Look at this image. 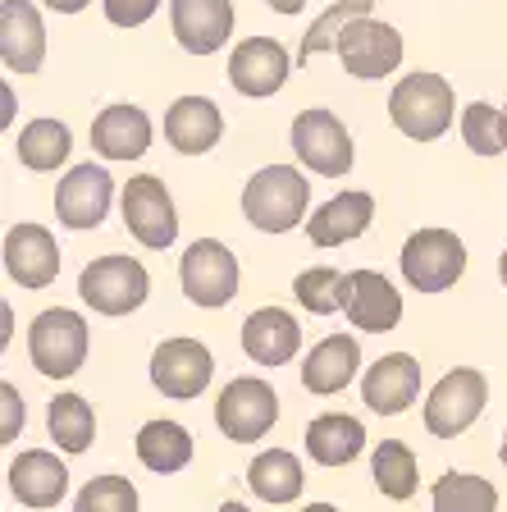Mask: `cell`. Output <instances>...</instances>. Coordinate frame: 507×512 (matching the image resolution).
<instances>
[{
  "label": "cell",
  "instance_id": "obj_19",
  "mask_svg": "<svg viewBox=\"0 0 507 512\" xmlns=\"http://www.w3.org/2000/svg\"><path fill=\"white\" fill-rule=\"evenodd\" d=\"M169 23L188 55H215L233 37V0H169Z\"/></svg>",
  "mask_w": 507,
  "mask_h": 512
},
{
  "label": "cell",
  "instance_id": "obj_6",
  "mask_svg": "<svg viewBox=\"0 0 507 512\" xmlns=\"http://www.w3.org/2000/svg\"><path fill=\"white\" fill-rule=\"evenodd\" d=\"M179 279L188 302H197L206 311H220L233 302V293L243 284V270H238V256L220 238H197L179 261Z\"/></svg>",
  "mask_w": 507,
  "mask_h": 512
},
{
  "label": "cell",
  "instance_id": "obj_7",
  "mask_svg": "<svg viewBox=\"0 0 507 512\" xmlns=\"http://www.w3.org/2000/svg\"><path fill=\"white\" fill-rule=\"evenodd\" d=\"M485 403H489L485 375L471 371V366H457V371H448L444 380L430 389V398H425V430H430L434 439H457L462 430H471L480 421Z\"/></svg>",
  "mask_w": 507,
  "mask_h": 512
},
{
  "label": "cell",
  "instance_id": "obj_39",
  "mask_svg": "<svg viewBox=\"0 0 507 512\" xmlns=\"http://www.w3.org/2000/svg\"><path fill=\"white\" fill-rule=\"evenodd\" d=\"M46 10H55V14H78V10H87L92 0H42Z\"/></svg>",
  "mask_w": 507,
  "mask_h": 512
},
{
  "label": "cell",
  "instance_id": "obj_25",
  "mask_svg": "<svg viewBox=\"0 0 507 512\" xmlns=\"http://www.w3.org/2000/svg\"><path fill=\"white\" fill-rule=\"evenodd\" d=\"M151 147V119L142 106H110L92 119V151L106 160H138Z\"/></svg>",
  "mask_w": 507,
  "mask_h": 512
},
{
  "label": "cell",
  "instance_id": "obj_9",
  "mask_svg": "<svg viewBox=\"0 0 507 512\" xmlns=\"http://www.w3.org/2000/svg\"><path fill=\"white\" fill-rule=\"evenodd\" d=\"M293 151L320 179H343L352 170V133L343 128V119L334 110H302L293 119Z\"/></svg>",
  "mask_w": 507,
  "mask_h": 512
},
{
  "label": "cell",
  "instance_id": "obj_31",
  "mask_svg": "<svg viewBox=\"0 0 507 512\" xmlns=\"http://www.w3.org/2000/svg\"><path fill=\"white\" fill-rule=\"evenodd\" d=\"M46 430H51L55 448H64V453H87L96 439L92 403L78 394H55L51 407H46Z\"/></svg>",
  "mask_w": 507,
  "mask_h": 512
},
{
  "label": "cell",
  "instance_id": "obj_28",
  "mask_svg": "<svg viewBox=\"0 0 507 512\" xmlns=\"http://www.w3.org/2000/svg\"><path fill=\"white\" fill-rule=\"evenodd\" d=\"M69 151H74V133H69L64 119H32V124H23L19 142H14L19 165L37 174L60 170L64 160H69Z\"/></svg>",
  "mask_w": 507,
  "mask_h": 512
},
{
  "label": "cell",
  "instance_id": "obj_13",
  "mask_svg": "<svg viewBox=\"0 0 507 512\" xmlns=\"http://www.w3.org/2000/svg\"><path fill=\"white\" fill-rule=\"evenodd\" d=\"M110 202H115V179L92 160L74 165L55 188V215H60L64 229H96L110 215Z\"/></svg>",
  "mask_w": 507,
  "mask_h": 512
},
{
  "label": "cell",
  "instance_id": "obj_15",
  "mask_svg": "<svg viewBox=\"0 0 507 512\" xmlns=\"http://www.w3.org/2000/svg\"><path fill=\"white\" fill-rule=\"evenodd\" d=\"M421 394V362L412 352H384L375 366L361 375V398L370 412L380 416H402Z\"/></svg>",
  "mask_w": 507,
  "mask_h": 512
},
{
  "label": "cell",
  "instance_id": "obj_18",
  "mask_svg": "<svg viewBox=\"0 0 507 512\" xmlns=\"http://www.w3.org/2000/svg\"><path fill=\"white\" fill-rule=\"evenodd\" d=\"M0 60L10 74H37L46 60V28L32 0H0Z\"/></svg>",
  "mask_w": 507,
  "mask_h": 512
},
{
  "label": "cell",
  "instance_id": "obj_20",
  "mask_svg": "<svg viewBox=\"0 0 507 512\" xmlns=\"http://www.w3.org/2000/svg\"><path fill=\"white\" fill-rule=\"evenodd\" d=\"M5 485H10V494L23 503V508H55V503L69 494V471H64V462L55 458L51 448H23L19 458L10 462V471H5Z\"/></svg>",
  "mask_w": 507,
  "mask_h": 512
},
{
  "label": "cell",
  "instance_id": "obj_11",
  "mask_svg": "<svg viewBox=\"0 0 507 512\" xmlns=\"http://www.w3.org/2000/svg\"><path fill=\"white\" fill-rule=\"evenodd\" d=\"M215 375V357L206 343L197 339H165L151 352V384H156L165 398H201V389L211 384Z\"/></svg>",
  "mask_w": 507,
  "mask_h": 512
},
{
  "label": "cell",
  "instance_id": "obj_24",
  "mask_svg": "<svg viewBox=\"0 0 507 512\" xmlns=\"http://www.w3.org/2000/svg\"><path fill=\"white\" fill-rule=\"evenodd\" d=\"M375 220V197L370 192H338L325 206H316L307 220V234L316 247H343L361 238Z\"/></svg>",
  "mask_w": 507,
  "mask_h": 512
},
{
  "label": "cell",
  "instance_id": "obj_38",
  "mask_svg": "<svg viewBox=\"0 0 507 512\" xmlns=\"http://www.w3.org/2000/svg\"><path fill=\"white\" fill-rule=\"evenodd\" d=\"M0 403H5V421H0V444H14L23 430V398L14 384H0Z\"/></svg>",
  "mask_w": 507,
  "mask_h": 512
},
{
  "label": "cell",
  "instance_id": "obj_43",
  "mask_svg": "<svg viewBox=\"0 0 507 512\" xmlns=\"http://www.w3.org/2000/svg\"><path fill=\"white\" fill-rule=\"evenodd\" d=\"M220 512H247V508H243V503H224Z\"/></svg>",
  "mask_w": 507,
  "mask_h": 512
},
{
  "label": "cell",
  "instance_id": "obj_8",
  "mask_svg": "<svg viewBox=\"0 0 507 512\" xmlns=\"http://www.w3.org/2000/svg\"><path fill=\"white\" fill-rule=\"evenodd\" d=\"M279 421V394L256 375H238L224 384L220 403H215V426L233 444H256L270 435V426Z\"/></svg>",
  "mask_w": 507,
  "mask_h": 512
},
{
  "label": "cell",
  "instance_id": "obj_1",
  "mask_svg": "<svg viewBox=\"0 0 507 512\" xmlns=\"http://www.w3.org/2000/svg\"><path fill=\"white\" fill-rule=\"evenodd\" d=\"M311 183L297 165H265L243 188V215L261 234H288L307 220Z\"/></svg>",
  "mask_w": 507,
  "mask_h": 512
},
{
  "label": "cell",
  "instance_id": "obj_5",
  "mask_svg": "<svg viewBox=\"0 0 507 512\" xmlns=\"http://www.w3.org/2000/svg\"><path fill=\"white\" fill-rule=\"evenodd\" d=\"M398 261H402V279H407L416 293H444L466 270V243L453 229H416V234L402 243Z\"/></svg>",
  "mask_w": 507,
  "mask_h": 512
},
{
  "label": "cell",
  "instance_id": "obj_40",
  "mask_svg": "<svg viewBox=\"0 0 507 512\" xmlns=\"http://www.w3.org/2000/svg\"><path fill=\"white\" fill-rule=\"evenodd\" d=\"M265 5H270V10H279V14H302V5H307V0H265Z\"/></svg>",
  "mask_w": 507,
  "mask_h": 512
},
{
  "label": "cell",
  "instance_id": "obj_37",
  "mask_svg": "<svg viewBox=\"0 0 507 512\" xmlns=\"http://www.w3.org/2000/svg\"><path fill=\"white\" fill-rule=\"evenodd\" d=\"M101 5H106V19L115 28H142L160 10V0H101Z\"/></svg>",
  "mask_w": 507,
  "mask_h": 512
},
{
  "label": "cell",
  "instance_id": "obj_17",
  "mask_svg": "<svg viewBox=\"0 0 507 512\" xmlns=\"http://www.w3.org/2000/svg\"><path fill=\"white\" fill-rule=\"evenodd\" d=\"M5 275L19 288H51L60 275V247L42 224H14L5 234Z\"/></svg>",
  "mask_w": 507,
  "mask_h": 512
},
{
  "label": "cell",
  "instance_id": "obj_12",
  "mask_svg": "<svg viewBox=\"0 0 507 512\" xmlns=\"http://www.w3.org/2000/svg\"><path fill=\"white\" fill-rule=\"evenodd\" d=\"M334 55L352 78H384L402 64V32L384 19H357L338 37Z\"/></svg>",
  "mask_w": 507,
  "mask_h": 512
},
{
  "label": "cell",
  "instance_id": "obj_33",
  "mask_svg": "<svg viewBox=\"0 0 507 512\" xmlns=\"http://www.w3.org/2000/svg\"><path fill=\"white\" fill-rule=\"evenodd\" d=\"M370 10H375V0H334V5L307 28L297 60H311V55H320V51H338V37H343L357 19H370Z\"/></svg>",
  "mask_w": 507,
  "mask_h": 512
},
{
  "label": "cell",
  "instance_id": "obj_45",
  "mask_svg": "<svg viewBox=\"0 0 507 512\" xmlns=\"http://www.w3.org/2000/svg\"><path fill=\"white\" fill-rule=\"evenodd\" d=\"M503 119H507V106H503Z\"/></svg>",
  "mask_w": 507,
  "mask_h": 512
},
{
  "label": "cell",
  "instance_id": "obj_2",
  "mask_svg": "<svg viewBox=\"0 0 507 512\" xmlns=\"http://www.w3.org/2000/svg\"><path fill=\"white\" fill-rule=\"evenodd\" d=\"M453 87L448 78L439 74H407L389 96V119L398 133H407L412 142H434L444 138L448 128H453Z\"/></svg>",
  "mask_w": 507,
  "mask_h": 512
},
{
  "label": "cell",
  "instance_id": "obj_42",
  "mask_svg": "<svg viewBox=\"0 0 507 512\" xmlns=\"http://www.w3.org/2000/svg\"><path fill=\"white\" fill-rule=\"evenodd\" d=\"M498 275H503V284H507V252L498 256Z\"/></svg>",
  "mask_w": 507,
  "mask_h": 512
},
{
  "label": "cell",
  "instance_id": "obj_26",
  "mask_svg": "<svg viewBox=\"0 0 507 512\" xmlns=\"http://www.w3.org/2000/svg\"><path fill=\"white\" fill-rule=\"evenodd\" d=\"M302 439H307V453L316 467H348L366 448V426L348 412H325L311 421Z\"/></svg>",
  "mask_w": 507,
  "mask_h": 512
},
{
  "label": "cell",
  "instance_id": "obj_32",
  "mask_svg": "<svg viewBox=\"0 0 507 512\" xmlns=\"http://www.w3.org/2000/svg\"><path fill=\"white\" fill-rule=\"evenodd\" d=\"M434 512H498V490L471 471H444L430 490Z\"/></svg>",
  "mask_w": 507,
  "mask_h": 512
},
{
  "label": "cell",
  "instance_id": "obj_3",
  "mask_svg": "<svg viewBox=\"0 0 507 512\" xmlns=\"http://www.w3.org/2000/svg\"><path fill=\"white\" fill-rule=\"evenodd\" d=\"M87 343H92L87 320L69 307H51L28 325V357L51 380H69L87 362Z\"/></svg>",
  "mask_w": 507,
  "mask_h": 512
},
{
  "label": "cell",
  "instance_id": "obj_44",
  "mask_svg": "<svg viewBox=\"0 0 507 512\" xmlns=\"http://www.w3.org/2000/svg\"><path fill=\"white\" fill-rule=\"evenodd\" d=\"M498 458H503V467H507V435H503V444H498Z\"/></svg>",
  "mask_w": 507,
  "mask_h": 512
},
{
  "label": "cell",
  "instance_id": "obj_29",
  "mask_svg": "<svg viewBox=\"0 0 507 512\" xmlns=\"http://www.w3.org/2000/svg\"><path fill=\"white\" fill-rule=\"evenodd\" d=\"M138 462L147 471H156V476H174V471H183L192 462V435L188 426H179V421H147V426L138 430Z\"/></svg>",
  "mask_w": 507,
  "mask_h": 512
},
{
  "label": "cell",
  "instance_id": "obj_4",
  "mask_svg": "<svg viewBox=\"0 0 507 512\" xmlns=\"http://www.w3.org/2000/svg\"><path fill=\"white\" fill-rule=\"evenodd\" d=\"M151 293V275L138 256H96L78 275V298L101 316H128Z\"/></svg>",
  "mask_w": 507,
  "mask_h": 512
},
{
  "label": "cell",
  "instance_id": "obj_35",
  "mask_svg": "<svg viewBox=\"0 0 507 512\" xmlns=\"http://www.w3.org/2000/svg\"><path fill=\"white\" fill-rule=\"evenodd\" d=\"M343 279L348 275H338L334 266H311L293 279V293L311 316H334L343 311Z\"/></svg>",
  "mask_w": 507,
  "mask_h": 512
},
{
  "label": "cell",
  "instance_id": "obj_21",
  "mask_svg": "<svg viewBox=\"0 0 507 512\" xmlns=\"http://www.w3.org/2000/svg\"><path fill=\"white\" fill-rule=\"evenodd\" d=\"M302 348V325L284 307H256L243 320V352L256 366H284Z\"/></svg>",
  "mask_w": 507,
  "mask_h": 512
},
{
  "label": "cell",
  "instance_id": "obj_22",
  "mask_svg": "<svg viewBox=\"0 0 507 512\" xmlns=\"http://www.w3.org/2000/svg\"><path fill=\"white\" fill-rule=\"evenodd\" d=\"M165 138L183 156H206L224 138V115L211 96H179L165 110Z\"/></svg>",
  "mask_w": 507,
  "mask_h": 512
},
{
  "label": "cell",
  "instance_id": "obj_30",
  "mask_svg": "<svg viewBox=\"0 0 507 512\" xmlns=\"http://www.w3.org/2000/svg\"><path fill=\"white\" fill-rule=\"evenodd\" d=\"M370 476H375V490L393 503H407L421 485L416 476V453L402 439H380L375 453H370Z\"/></svg>",
  "mask_w": 507,
  "mask_h": 512
},
{
  "label": "cell",
  "instance_id": "obj_34",
  "mask_svg": "<svg viewBox=\"0 0 507 512\" xmlns=\"http://www.w3.org/2000/svg\"><path fill=\"white\" fill-rule=\"evenodd\" d=\"M462 138L476 156H503L507 151V119L489 101H471L462 110Z\"/></svg>",
  "mask_w": 507,
  "mask_h": 512
},
{
  "label": "cell",
  "instance_id": "obj_23",
  "mask_svg": "<svg viewBox=\"0 0 507 512\" xmlns=\"http://www.w3.org/2000/svg\"><path fill=\"white\" fill-rule=\"evenodd\" d=\"M361 371V343L352 334H329L320 339L316 348L307 352V362H302V384H307V394H343Z\"/></svg>",
  "mask_w": 507,
  "mask_h": 512
},
{
  "label": "cell",
  "instance_id": "obj_16",
  "mask_svg": "<svg viewBox=\"0 0 507 512\" xmlns=\"http://www.w3.org/2000/svg\"><path fill=\"white\" fill-rule=\"evenodd\" d=\"M293 74V55L275 37H247L229 55V83L243 96H275Z\"/></svg>",
  "mask_w": 507,
  "mask_h": 512
},
{
  "label": "cell",
  "instance_id": "obj_41",
  "mask_svg": "<svg viewBox=\"0 0 507 512\" xmlns=\"http://www.w3.org/2000/svg\"><path fill=\"white\" fill-rule=\"evenodd\" d=\"M302 512H338L334 503H311V508H302Z\"/></svg>",
  "mask_w": 507,
  "mask_h": 512
},
{
  "label": "cell",
  "instance_id": "obj_27",
  "mask_svg": "<svg viewBox=\"0 0 507 512\" xmlns=\"http://www.w3.org/2000/svg\"><path fill=\"white\" fill-rule=\"evenodd\" d=\"M247 485H252V494L261 503H293L302 499L307 471H302L297 453H288V448H265L247 467Z\"/></svg>",
  "mask_w": 507,
  "mask_h": 512
},
{
  "label": "cell",
  "instance_id": "obj_10",
  "mask_svg": "<svg viewBox=\"0 0 507 512\" xmlns=\"http://www.w3.org/2000/svg\"><path fill=\"white\" fill-rule=\"evenodd\" d=\"M119 206H124L128 234L138 238L142 247H151V252L174 247V238H179V211H174V197H169V188L156 179V174L128 179Z\"/></svg>",
  "mask_w": 507,
  "mask_h": 512
},
{
  "label": "cell",
  "instance_id": "obj_14",
  "mask_svg": "<svg viewBox=\"0 0 507 512\" xmlns=\"http://www.w3.org/2000/svg\"><path fill=\"white\" fill-rule=\"evenodd\" d=\"M343 311L352 330L361 334H389L402 320V293L380 275V270H352L343 279Z\"/></svg>",
  "mask_w": 507,
  "mask_h": 512
},
{
  "label": "cell",
  "instance_id": "obj_36",
  "mask_svg": "<svg viewBox=\"0 0 507 512\" xmlns=\"http://www.w3.org/2000/svg\"><path fill=\"white\" fill-rule=\"evenodd\" d=\"M74 512H138V490L128 476H92L74 494Z\"/></svg>",
  "mask_w": 507,
  "mask_h": 512
}]
</instances>
